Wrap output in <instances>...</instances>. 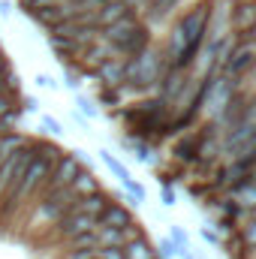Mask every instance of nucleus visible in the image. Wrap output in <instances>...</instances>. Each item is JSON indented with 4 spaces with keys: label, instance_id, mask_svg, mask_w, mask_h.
Segmentation results:
<instances>
[{
    "label": "nucleus",
    "instance_id": "6e6552de",
    "mask_svg": "<svg viewBox=\"0 0 256 259\" xmlns=\"http://www.w3.org/2000/svg\"><path fill=\"white\" fill-rule=\"evenodd\" d=\"M88 232H97V220L81 214V211H69L55 223V238H64V241H72V238L88 235Z\"/></svg>",
    "mask_w": 256,
    "mask_h": 259
},
{
    "label": "nucleus",
    "instance_id": "0eeeda50",
    "mask_svg": "<svg viewBox=\"0 0 256 259\" xmlns=\"http://www.w3.org/2000/svg\"><path fill=\"white\" fill-rule=\"evenodd\" d=\"M81 169H84V166H81L72 154H61L58 163H55V169H52V175H49V181H46V187H42V193H55V190L69 187Z\"/></svg>",
    "mask_w": 256,
    "mask_h": 259
},
{
    "label": "nucleus",
    "instance_id": "20e7f679",
    "mask_svg": "<svg viewBox=\"0 0 256 259\" xmlns=\"http://www.w3.org/2000/svg\"><path fill=\"white\" fill-rule=\"evenodd\" d=\"M36 157V151H33V145L27 142L18 154H12L9 160H3L0 163V193H12L15 187H18V181H21V175H24V169H27V163Z\"/></svg>",
    "mask_w": 256,
    "mask_h": 259
},
{
    "label": "nucleus",
    "instance_id": "79ce46f5",
    "mask_svg": "<svg viewBox=\"0 0 256 259\" xmlns=\"http://www.w3.org/2000/svg\"><path fill=\"white\" fill-rule=\"evenodd\" d=\"M12 15V3L9 0H0V18H9Z\"/></svg>",
    "mask_w": 256,
    "mask_h": 259
},
{
    "label": "nucleus",
    "instance_id": "473e14b6",
    "mask_svg": "<svg viewBox=\"0 0 256 259\" xmlns=\"http://www.w3.org/2000/svg\"><path fill=\"white\" fill-rule=\"evenodd\" d=\"M241 244H244V247H250V250H256V217L244 223V232H241Z\"/></svg>",
    "mask_w": 256,
    "mask_h": 259
},
{
    "label": "nucleus",
    "instance_id": "e433bc0d",
    "mask_svg": "<svg viewBox=\"0 0 256 259\" xmlns=\"http://www.w3.org/2000/svg\"><path fill=\"white\" fill-rule=\"evenodd\" d=\"M97 256L100 259H124V250L121 247H103V250H97Z\"/></svg>",
    "mask_w": 256,
    "mask_h": 259
},
{
    "label": "nucleus",
    "instance_id": "a19ab883",
    "mask_svg": "<svg viewBox=\"0 0 256 259\" xmlns=\"http://www.w3.org/2000/svg\"><path fill=\"white\" fill-rule=\"evenodd\" d=\"M124 3H127L130 9H133V12H139V9H145V6H148L151 0H124Z\"/></svg>",
    "mask_w": 256,
    "mask_h": 259
},
{
    "label": "nucleus",
    "instance_id": "72a5a7b5",
    "mask_svg": "<svg viewBox=\"0 0 256 259\" xmlns=\"http://www.w3.org/2000/svg\"><path fill=\"white\" fill-rule=\"evenodd\" d=\"M175 202H178L175 190L169 187V181H163V187H160V205H163V208H175Z\"/></svg>",
    "mask_w": 256,
    "mask_h": 259
},
{
    "label": "nucleus",
    "instance_id": "9d476101",
    "mask_svg": "<svg viewBox=\"0 0 256 259\" xmlns=\"http://www.w3.org/2000/svg\"><path fill=\"white\" fill-rule=\"evenodd\" d=\"M250 100H253V97H247V94H241V91H238V94L229 100V106L220 112V118L214 121V127H220L223 133H226V130H232L235 124L247 121V112H250Z\"/></svg>",
    "mask_w": 256,
    "mask_h": 259
},
{
    "label": "nucleus",
    "instance_id": "c03bdc74",
    "mask_svg": "<svg viewBox=\"0 0 256 259\" xmlns=\"http://www.w3.org/2000/svg\"><path fill=\"white\" fill-rule=\"evenodd\" d=\"M244 42H250V46H256V24L250 27V30H247V33H244Z\"/></svg>",
    "mask_w": 256,
    "mask_h": 259
},
{
    "label": "nucleus",
    "instance_id": "f704fd0d",
    "mask_svg": "<svg viewBox=\"0 0 256 259\" xmlns=\"http://www.w3.org/2000/svg\"><path fill=\"white\" fill-rule=\"evenodd\" d=\"M36 84H39L42 91H58V88H61L58 78H55V75H46V72H36Z\"/></svg>",
    "mask_w": 256,
    "mask_h": 259
},
{
    "label": "nucleus",
    "instance_id": "f03ea898",
    "mask_svg": "<svg viewBox=\"0 0 256 259\" xmlns=\"http://www.w3.org/2000/svg\"><path fill=\"white\" fill-rule=\"evenodd\" d=\"M166 69H169L166 49L151 42L142 55L130 58L124 64V91H151V88H157L160 78L166 75Z\"/></svg>",
    "mask_w": 256,
    "mask_h": 259
},
{
    "label": "nucleus",
    "instance_id": "a878e982",
    "mask_svg": "<svg viewBox=\"0 0 256 259\" xmlns=\"http://www.w3.org/2000/svg\"><path fill=\"white\" fill-rule=\"evenodd\" d=\"M133 154H136V160L142 163V166H154L157 163V154H154V148L148 145V142H133Z\"/></svg>",
    "mask_w": 256,
    "mask_h": 259
},
{
    "label": "nucleus",
    "instance_id": "393cba45",
    "mask_svg": "<svg viewBox=\"0 0 256 259\" xmlns=\"http://www.w3.org/2000/svg\"><path fill=\"white\" fill-rule=\"evenodd\" d=\"M100 160L106 163V169H109V172H112L118 181L130 178V169L124 166V163H121V160H118V157H115V154H112V151H100Z\"/></svg>",
    "mask_w": 256,
    "mask_h": 259
},
{
    "label": "nucleus",
    "instance_id": "2eb2a0df",
    "mask_svg": "<svg viewBox=\"0 0 256 259\" xmlns=\"http://www.w3.org/2000/svg\"><path fill=\"white\" fill-rule=\"evenodd\" d=\"M232 202H235L241 211H247V214L256 217V175L238 181V184H232Z\"/></svg>",
    "mask_w": 256,
    "mask_h": 259
},
{
    "label": "nucleus",
    "instance_id": "7c9ffc66",
    "mask_svg": "<svg viewBox=\"0 0 256 259\" xmlns=\"http://www.w3.org/2000/svg\"><path fill=\"white\" fill-rule=\"evenodd\" d=\"M42 133H49V136H55V139H61L64 136V124L58 121V118H52V115H42Z\"/></svg>",
    "mask_w": 256,
    "mask_h": 259
},
{
    "label": "nucleus",
    "instance_id": "c756f323",
    "mask_svg": "<svg viewBox=\"0 0 256 259\" xmlns=\"http://www.w3.org/2000/svg\"><path fill=\"white\" fill-rule=\"evenodd\" d=\"M58 0H18V6H21V12L24 15H36L39 9H49V6H55Z\"/></svg>",
    "mask_w": 256,
    "mask_h": 259
},
{
    "label": "nucleus",
    "instance_id": "58836bf2",
    "mask_svg": "<svg viewBox=\"0 0 256 259\" xmlns=\"http://www.w3.org/2000/svg\"><path fill=\"white\" fill-rule=\"evenodd\" d=\"M66 259H97V250H66Z\"/></svg>",
    "mask_w": 256,
    "mask_h": 259
},
{
    "label": "nucleus",
    "instance_id": "4be33fe9",
    "mask_svg": "<svg viewBox=\"0 0 256 259\" xmlns=\"http://www.w3.org/2000/svg\"><path fill=\"white\" fill-rule=\"evenodd\" d=\"M69 190L78 196V199H84V196L97 193V190H103V187H100V181H97V175H94L91 169H81V172L75 175V181L69 184Z\"/></svg>",
    "mask_w": 256,
    "mask_h": 259
},
{
    "label": "nucleus",
    "instance_id": "49530a36",
    "mask_svg": "<svg viewBox=\"0 0 256 259\" xmlns=\"http://www.w3.org/2000/svg\"><path fill=\"white\" fill-rule=\"evenodd\" d=\"M250 81L256 84V64H253V69H250Z\"/></svg>",
    "mask_w": 256,
    "mask_h": 259
},
{
    "label": "nucleus",
    "instance_id": "c9c22d12",
    "mask_svg": "<svg viewBox=\"0 0 256 259\" xmlns=\"http://www.w3.org/2000/svg\"><path fill=\"white\" fill-rule=\"evenodd\" d=\"M21 112H39V100H36L33 94L21 97Z\"/></svg>",
    "mask_w": 256,
    "mask_h": 259
},
{
    "label": "nucleus",
    "instance_id": "a18cd8bd",
    "mask_svg": "<svg viewBox=\"0 0 256 259\" xmlns=\"http://www.w3.org/2000/svg\"><path fill=\"white\" fill-rule=\"evenodd\" d=\"M247 121H253V124H256V97L250 100V112H247Z\"/></svg>",
    "mask_w": 256,
    "mask_h": 259
},
{
    "label": "nucleus",
    "instance_id": "cd10ccee",
    "mask_svg": "<svg viewBox=\"0 0 256 259\" xmlns=\"http://www.w3.org/2000/svg\"><path fill=\"white\" fill-rule=\"evenodd\" d=\"M154 250H157V256H163V259H181V256H184V253L169 241V238H160V241L154 244Z\"/></svg>",
    "mask_w": 256,
    "mask_h": 259
},
{
    "label": "nucleus",
    "instance_id": "a211bd4d",
    "mask_svg": "<svg viewBox=\"0 0 256 259\" xmlns=\"http://www.w3.org/2000/svg\"><path fill=\"white\" fill-rule=\"evenodd\" d=\"M133 9H130L124 0H112V3H106V6H100L97 9V15H94V21H97V27L100 30H106L109 24H115V21H121L124 15H130Z\"/></svg>",
    "mask_w": 256,
    "mask_h": 259
},
{
    "label": "nucleus",
    "instance_id": "2f4dec72",
    "mask_svg": "<svg viewBox=\"0 0 256 259\" xmlns=\"http://www.w3.org/2000/svg\"><path fill=\"white\" fill-rule=\"evenodd\" d=\"M121 97H124V91H118V88H103V91H100V106H118Z\"/></svg>",
    "mask_w": 256,
    "mask_h": 259
},
{
    "label": "nucleus",
    "instance_id": "aec40b11",
    "mask_svg": "<svg viewBox=\"0 0 256 259\" xmlns=\"http://www.w3.org/2000/svg\"><path fill=\"white\" fill-rule=\"evenodd\" d=\"M115 199L106 193V190H97V193H91V196H84V199H78V205H75V211H81V214H88V217H100L109 205H112Z\"/></svg>",
    "mask_w": 256,
    "mask_h": 259
},
{
    "label": "nucleus",
    "instance_id": "9b49d317",
    "mask_svg": "<svg viewBox=\"0 0 256 259\" xmlns=\"http://www.w3.org/2000/svg\"><path fill=\"white\" fill-rule=\"evenodd\" d=\"M256 24V0H235V6L229 9V30L238 36H244Z\"/></svg>",
    "mask_w": 256,
    "mask_h": 259
},
{
    "label": "nucleus",
    "instance_id": "37998d69",
    "mask_svg": "<svg viewBox=\"0 0 256 259\" xmlns=\"http://www.w3.org/2000/svg\"><path fill=\"white\" fill-rule=\"evenodd\" d=\"M72 121H75V127L88 130V121H84V118H81V115H78V112H75V109H72Z\"/></svg>",
    "mask_w": 256,
    "mask_h": 259
},
{
    "label": "nucleus",
    "instance_id": "6ab92c4d",
    "mask_svg": "<svg viewBox=\"0 0 256 259\" xmlns=\"http://www.w3.org/2000/svg\"><path fill=\"white\" fill-rule=\"evenodd\" d=\"M49 46H52V49H55V55L64 61V66L69 64L72 58H75V64H78V58H81V52H84L72 36H55V33H49Z\"/></svg>",
    "mask_w": 256,
    "mask_h": 259
},
{
    "label": "nucleus",
    "instance_id": "5701e85b",
    "mask_svg": "<svg viewBox=\"0 0 256 259\" xmlns=\"http://www.w3.org/2000/svg\"><path fill=\"white\" fill-rule=\"evenodd\" d=\"M21 100L15 103V106H9L6 112H0V136H9V133H15L18 127V121H21Z\"/></svg>",
    "mask_w": 256,
    "mask_h": 259
},
{
    "label": "nucleus",
    "instance_id": "f257e3e1",
    "mask_svg": "<svg viewBox=\"0 0 256 259\" xmlns=\"http://www.w3.org/2000/svg\"><path fill=\"white\" fill-rule=\"evenodd\" d=\"M208 24H211V6L208 3H196L190 6L175 24H172V33H169V46H166V58H169V69H178V72H187L205 39H208Z\"/></svg>",
    "mask_w": 256,
    "mask_h": 259
},
{
    "label": "nucleus",
    "instance_id": "f8f14e48",
    "mask_svg": "<svg viewBox=\"0 0 256 259\" xmlns=\"http://www.w3.org/2000/svg\"><path fill=\"white\" fill-rule=\"evenodd\" d=\"M133 223H136V220H133V211H130L127 205H118V202H112V205L97 217V229H127Z\"/></svg>",
    "mask_w": 256,
    "mask_h": 259
},
{
    "label": "nucleus",
    "instance_id": "423d86ee",
    "mask_svg": "<svg viewBox=\"0 0 256 259\" xmlns=\"http://www.w3.org/2000/svg\"><path fill=\"white\" fill-rule=\"evenodd\" d=\"M256 64V46L250 42H238L232 52H229V58H226V64L220 66V75H226V78H244V75H250V69Z\"/></svg>",
    "mask_w": 256,
    "mask_h": 259
},
{
    "label": "nucleus",
    "instance_id": "39448f33",
    "mask_svg": "<svg viewBox=\"0 0 256 259\" xmlns=\"http://www.w3.org/2000/svg\"><path fill=\"white\" fill-rule=\"evenodd\" d=\"M238 94V81L235 78H226V75H214V84H211V94L205 100V109L202 115H208V121L214 124L220 118V112L229 106V100Z\"/></svg>",
    "mask_w": 256,
    "mask_h": 259
},
{
    "label": "nucleus",
    "instance_id": "7ed1b4c3",
    "mask_svg": "<svg viewBox=\"0 0 256 259\" xmlns=\"http://www.w3.org/2000/svg\"><path fill=\"white\" fill-rule=\"evenodd\" d=\"M220 151L229 160H235V157H253L256 154V124L253 121H241L232 130H226L223 139H220Z\"/></svg>",
    "mask_w": 256,
    "mask_h": 259
},
{
    "label": "nucleus",
    "instance_id": "b1692460",
    "mask_svg": "<svg viewBox=\"0 0 256 259\" xmlns=\"http://www.w3.org/2000/svg\"><path fill=\"white\" fill-rule=\"evenodd\" d=\"M75 112L84 118V121H97L100 118V106H97V100H91L88 94H75Z\"/></svg>",
    "mask_w": 256,
    "mask_h": 259
},
{
    "label": "nucleus",
    "instance_id": "f3484780",
    "mask_svg": "<svg viewBox=\"0 0 256 259\" xmlns=\"http://www.w3.org/2000/svg\"><path fill=\"white\" fill-rule=\"evenodd\" d=\"M178 6H181V0H151V3L145 6V21H148V27L166 24L169 15H172Z\"/></svg>",
    "mask_w": 256,
    "mask_h": 259
},
{
    "label": "nucleus",
    "instance_id": "1a4fd4ad",
    "mask_svg": "<svg viewBox=\"0 0 256 259\" xmlns=\"http://www.w3.org/2000/svg\"><path fill=\"white\" fill-rule=\"evenodd\" d=\"M142 24H145V21L139 18V12H130V15H124V18H121V21L109 24V27L100 33V39H103V42L115 52V49H121V46L127 42V39L136 33V30H139V27H142Z\"/></svg>",
    "mask_w": 256,
    "mask_h": 259
},
{
    "label": "nucleus",
    "instance_id": "4c0bfd02",
    "mask_svg": "<svg viewBox=\"0 0 256 259\" xmlns=\"http://www.w3.org/2000/svg\"><path fill=\"white\" fill-rule=\"evenodd\" d=\"M202 238H205V241H208L211 247H220V235H217V232H214L211 226H202Z\"/></svg>",
    "mask_w": 256,
    "mask_h": 259
},
{
    "label": "nucleus",
    "instance_id": "ea45409f",
    "mask_svg": "<svg viewBox=\"0 0 256 259\" xmlns=\"http://www.w3.org/2000/svg\"><path fill=\"white\" fill-rule=\"evenodd\" d=\"M15 103H18V97H12V94H3V97H0V112H6V109H9V106H15Z\"/></svg>",
    "mask_w": 256,
    "mask_h": 259
},
{
    "label": "nucleus",
    "instance_id": "4468645a",
    "mask_svg": "<svg viewBox=\"0 0 256 259\" xmlns=\"http://www.w3.org/2000/svg\"><path fill=\"white\" fill-rule=\"evenodd\" d=\"M75 15V9H69V6H61V3H55V6H49V9H39L36 15H30L39 27H46L49 33L55 30V27H61L64 21H69Z\"/></svg>",
    "mask_w": 256,
    "mask_h": 259
},
{
    "label": "nucleus",
    "instance_id": "ddd939ff",
    "mask_svg": "<svg viewBox=\"0 0 256 259\" xmlns=\"http://www.w3.org/2000/svg\"><path fill=\"white\" fill-rule=\"evenodd\" d=\"M124 64H127V61H121V58H109L106 64H100L94 69V78H100L97 84L124 91Z\"/></svg>",
    "mask_w": 256,
    "mask_h": 259
},
{
    "label": "nucleus",
    "instance_id": "bb28decb",
    "mask_svg": "<svg viewBox=\"0 0 256 259\" xmlns=\"http://www.w3.org/2000/svg\"><path fill=\"white\" fill-rule=\"evenodd\" d=\"M166 238H169V241H172V244L184 253V256L190 253V238H187V232H184L178 223H172V226H169V235H166Z\"/></svg>",
    "mask_w": 256,
    "mask_h": 259
},
{
    "label": "nucleus",
    "instance_id": "c85d7f7f",
    "mask_svg": "<svg viewBox=\"0 0 256 259\" xmlns=\"http://www.w3.org/2000/svg\"><path fill=\"white\" fill-rule=\"evenodd\" d=\"M64 88H69L72 94H78V88H81V72H78V66L72 69V64L64 66Z\"/></svg>",
    "mask_w": 256,
    "mask_h": 259
},
{
    "label": "nucleus",
    "instance_id": "dca6fc26",
    "mask_svg": "<svg viewBox=\"0 0 256 259\" xmlns=\"http://www.w3.org/2000/svg\"><path fill=\"white\" fill-rule=\"evenodd\" d=\"M172 157H175L178 163H184V166L199 163V133H187V136H181V139L172 145Z\"/></svg>",
    "mask_w": 256,
    "mask_h": 259
},
{
    "label": "nucleus",
    "instance_id": "412c9836",
    "mask_svg": "<svg viewBox=\"0 0 256 259\" xmlns=\"http://www.w3.org/2000/svg\"><path fill=\"white\" fill-rule=\"evenodd\" d=\"M121 250H124V259H157L154 241H148V235L133 238V241H130V244H124Z\"/></svg>",
    "mask_w": 256,
    "mask_h": 259
}]
</instances>
